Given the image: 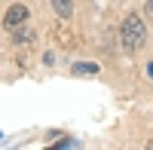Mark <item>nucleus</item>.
Here are the masks:
<instances>
[{
    "label": "nucleus",
    "instance_id": "nucleus-1",
    "mask_svg": "<svg viewBox=\"0 0 153 150\" xmlns=\"http://www.w3.org/2000/svg\"><path fill=\"white\" fill-rule=\"evenodd\" d=\"M120 37H123V49H126V52H135V49H141V46H144L147 28H144V22L138 19V16H126Z\"/></svg>",
    "mask_w": 153,
    "mask_h": 150
},
{
    "label": "nucleus",
    "instance_id": "nucleus-2",
    "mask_svg": "<svg viewBox=\"0 0 153 150\" xmlns=\"http://www.w3.org/2000/svg\"><path fill=\"white\" fill-rule=\"evenodd\" d=\"M25 19H28V6H25V3H16V6H9V9H6L3 25H6L9 31H16L19 25H25Z\"/></svg>",
    "mask_w": 153,
    "mask_h": 150
},
{
    "label": "nucleus",
    "instance_id": "nucleus-3",
    "mask_svg": "<svg viewBox=\"0 0 153 150\" xmlns=\"http://www.w3.org/2000/svg\"><path fill=\"white\" fill-rule=\"evenodd\" d=\"M71 0H52V9H55V16H61V19H68L71 16Z\"/></svg>",
    "mask_w": 153,
    "mask_h": 150
},
{
    "label": "nucleus",
    "instance_id": "nucleus-4",
    "mask_svg": "<svg viewBox=\"0 0 153 150\" xmlns=\"http://www.w3.org/2000/svg\"><path fill=\"white\" fill-rule=\"evenodd\" d=\"M74 74H80V77H83V74H98V65H92V61H76Z\"/></svg>",
    "mask_w": 153,
    "mask_h": 150
},
{
    "label": "nucleus",
    "instance_id": "nucleus-5",
    "mask_svg": "<svg viewBox=\"0 0 153 150\" xmlns=\"http://www.w3.org/2000/svg\"><path fill=\"white\" fill-rule=\"evenodd\" d=\"M16 40H19V43H31L34 34H31V31H16Z\"/></svg>",
    "mask_w": 153,
    "mask_h": 150
},
{
    "label": "nucleus",
    "instance_id": "nucleus-6",
    "mask_svg": "<svg viewBox=\"0 0 153 150\" xmlns=\"http://www.w3.org/2000/svg\"><path fill=\"white\" fill-rule=\"evenodd\" d=\"M147 12H150V16H153V0H147Z\"/></svg>",
    "mask_w": 153,
    "mask_h": 150
}]
</instances>
